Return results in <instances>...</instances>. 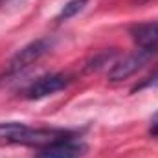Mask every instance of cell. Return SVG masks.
<instances>
[{"label":"cell","mask_w":158,"mask_h":158,"mask_svg":"<svg viewBox=\"0 0 158 158\" xmlns=\"http://www.w3.org/2000/svg\"><path fill=\"white\" fill-rule=\"evenodd\" d=\"M149 132H151L153 136H158V114L155 116V119H153V125H151V129H149Z\"/></svg>","instance_id":"9"},{"label":"cell","mask_w":158,"mask_h":158,"mask_svg":"<svg viewBox=\"0 0 158 158\" xmlns=\"http://www.w3.org/2000/svg\"><path fill=\"white\" fill-rule=\"evenodd\" d=\"M74 132L64 129H35L24 123L7 121L0 123V143L9 145H35V147H46L50 143L72 138Z\"/></svg>","instance_id":"1"},{"label":"cell","mask_w":158,"mask_h":158,"mask_svg":"<svg viewBox=\"0 0 158 158\" xmlns=\"http://www.w3.org/2000/svg\"><path fill=\"white\" fill-rule=\"evenodd\" d=\"M158 86V70L153 74V76H149L147 79H143L140 85H136L134 88H132V92H136V90H143V88H156Z\"/></svg>","instance_id":"8"},{"label":"cell","mask_w":158,"mask_h":158,"mask_svg":"<svg viewBox=\"0 0 158 158\" xmlns=\"http://www.w3.org/2000/svg\"><path fill=\"white\" fill-rule=\"evenodd\" d=\"M131 35L138 44V48H149L158 52V20L131 28Z\"/></svg>","instance_id":"6"},{"label":"cell","mask_w":158,"mask_h":158,"mask_svg":"<svg viewBox=\"0 0 158 158\" xmlns=\"http://www.w3.org/2000/svg\"><path fill=\"white\" fill-rule=\"evenodd\" d=\"M88 153V145L76 142L74 138H66L55 143H50L40 149L35 158H81Z\"/></svg>","instance_id":"4"},{"label":"cell","mask_w":158,"mask_h":158,"mask_svg":"<svg viewBox=\"0 0 158 158\" xmlns=\"http://www.w3.org/2000/svg\"><path fill=\"white\" fill-rule=\"evenodd\" d=\"M50 46H52V42L48 39H37V40H33V42H30L19 53H15V57L9 61L7 74H19L22 70H26L35 61H39L40 57L50 50Z\"/></svg>","instance_id":"3"},{"label":"cell","mask_w":158,"mask_h":158,"mask_svg":"<svg viewBox=\"0 0 158 158\" xmlns=\"http://www.w3.org/2000/svg\"><path fill=\"white\" fill-rule=\"evenodd\" d=\"M86 4H88V0H70V2H66V4L63 6V9L59 11V15L55 17V20H57V22H63V20H68V19L76 17L79 11L85 9Z\"/></svg>","instance_id":"7"},{"label":"cell","mask_w":158,"mask_h":158,"mask_svg":"<svg viewBox=\"0 0 158 158\" xmlns=\"http://www.w3.org/2000/svg\"><path fill=\"white\" fill-rule=\"evenodd\" d=\"M134 4H138V6H143V4H149V2H153V0H132Z\"/></svg>","instance_id":"10"},{"label":"cell","mask_w":158,"mask_h":158,"mask_svg":"<svg viewBox=\"0 0 158 158\" xmlns=\"http://www.w3.org/2000/svg\"><path fill=\"white\" fill-rule=\"evenodd\" d=\"M68 85V77L63 74H48L39 77L35 83H31L26 90L28 99H42L46 96H52L59 90H63Z\"/></svg>","instance_id":"5"},{"label":"cell","mask_w":158,"mask_h":158,"mask_svg":"<svg viewBox=\"0 0 158 158\" xmlns=\"http://www.w3.org/2000/svg\"><path fill=\"white\" fill-rule=\"evenodd\" d=\"M156 53H158L156 50L138 48L136 52L129 53L127 57H123L116 64H112V68L109 70V79L110 81H123V79L131 77L132 74H136L138 70H142Z\"/></svg>","instance_id":"2"}]
</instances>
